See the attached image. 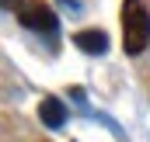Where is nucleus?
I'll use <instances>...</instances> for the list:
<instances>
[{
    "mask_svg": "<svg viewBox=\"0 0 150 142\" xmlns=\"http://www.w3.org/2000/svg\"><path fill=\"white\" fill-rule=\"evenodd\" d=\"M150 45V3L147 0H122V49L140 56Z\"/></svg>",
    "mask_w": 150,
    "mask_h": 142,
    "instance_id": "nucleus-1",
    "label": "nucleus"
},
{
    "mask_svg": "<svg viewBox=\"0 0 150 142\" xmlns=\"http://www.w3.org/2000/svg\"><path fill=\"white\" fill-rule=\"evenodd\" d=\"M18 21H21L25 28L38 31V35H45V38H56V31H59V17L49 10V3H38V0L25 3V7L18 10Z\"/></svg>",
    "mask_w": 150,
    "mask_h": 142,
    "instance_id": "nucleus-2",
    "label": "nucleus"
},
{
    "mask_svg": "<svg viewBox=\"0 0 150 142\" xmlns=\"http://www.w3.org/2000/svg\"><path fill=\"white\" fill-rule=\"evenodd\" d=\"M74 42H77V49H80V52H87V56H105V52H108V35H105L101 28L77 31Z\"/></svg>",
    "mask_w": 150,
    "mask_h": 142,
    "instance_id": "nucleus-3",
    "label": "nucleus"
},
{
    "mask_svg": "<svg viewBox=\"0 0 150 142\" xmlns=\"http://www.w3.org/2000/svg\"><path fill=\"white\" fill-rule=\"evenodd\" d=\"M38 118H42L45 128H63V125H67V107H63V101L45 97V101L38 104Z\"/></svg>",
    "mask_w": 150,
    "mask_h": 142,
    "instance_id": "nucleus-4",
    "label": "nucleus"
},
{
    "mask_svg": "<svg viewBox=\"0 0 150 142\" xmlns=\"http://www.w3.org/2000/svg\"><path fill=\"white\" fill-rule=\"evenodd\" d=\"M56 3H63L70 14H80V7H84V0H56Z\"/></svg>",
    "mask_w": 150,
    "mask_h": 142,
    "instance_id": "nucleus-5",
    "label": "nucleus"
},
{
    "mask_svg": "<svg viewBox=\"0 0 150 142\" xmlns=\"http://www.w3.org/2000/svg\"><path fill=\"white\" fill-rule=\"evenodd\" d=\"M14 3H18V0H0V7H14Z\"/></svg>",
    "mask_w": 150,
    "mask_h": 142,
    "instance_id": "nucleus-6",
    "label": "nucleus"
}]
</instances>
